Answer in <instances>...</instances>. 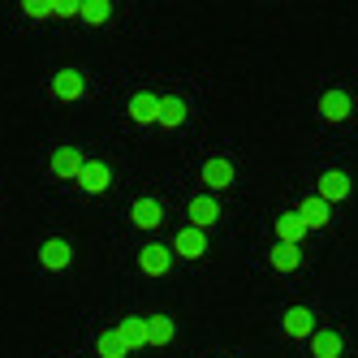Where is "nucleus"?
Segmentation results:
<instances>
[{
  "label": "nucleus",
  "mask_w": 358,
  "mask_h": 358,
  "mask_svg": "<svg viewBox=\"0 0 358 358\" xmlns=\"http://www.w3.org/2000/svg\"><path fill=\"white\" fill-rule=\"evenodd\" d=\"M350 194H354V182H350V177H345L341 169H324V173H320L315 199H324L328 208H332V203H341V199H350Z\"/></svg>",
  "instance_id": "f257e3e1"
},
{
  "label": "nucleus",
  "mask_w": 358,
  "mask_h": 358,
  "mask_svg": "<svg viewBox=\"0 0 358 358\" xmlns=\"http://www.w3.org/2000/svg\"><path fill=\"white\" fill-rule=\"evenodd\" d=\"M186 216H190V229H216L220 224V203L212 199V194H194L190 203H186Z\"/></svg>",
  "instance_id": "f03ea898"
},
{
  "label": "nucleus",
  "mask_w": 358,
  "mask_h": 358,
  "mask_svg": "<svg viewBox=\"0 0 358 358\" xmlns=\"http://www.w3.org/2000/svg\"><path fill=\"white\" fill-rule=\"evenodd\" d=\"M173 268V246H160V242H147L138 250V272L143 276H164Z\"/></svg>",
  "instance_id": "7ed1b4c3"
},
{
  "label": "nucleus",
  "mask_w": 358,
  "mask_h": 358,
  "mask_svg": "<svg viewBox=\"0 0 358 358\" xmlns=\"http://www.w3.org/2000/svg\"><path fill=\"white\" fill-rule=\"evenodd\" d=\"M52 95H57V99H65V104L83 99V95H87V78H83V69H57V73H52Z\"/></svg>",
  "instance_id": "20e7f679"
},
{
  "label": "nucleus",
  "mask_w": 358,
  "mask_h": 358,
  "mask_svg": "<svg viewBox=\"0 0 358 358\" xmlns=\"http://www.w3.org/2000/svg\"><path fill=\"white\" fill-rule=\"evenodd\" d=\"M39 264H43L48 272H65V268L73 264V246H69L65 238H43V246H39Z\"/></svg>",
  "instance_id": "39448f33"
},
{
  "label": "nucleus",
  "mask_w": 358,
  "mask_h": 358,
  "mask_svg": "<svg viewBox=\"0 0 358 358\" xmlns=\"http://www.w3.org/2000/svg\"><path fill=\"white\" fill-rule=\"evenodd\" d=\"M125 113H130V121H138V125H156V121H160V95L138 91V95H130Z\"/></svg>",
  "instance_id": "423d86ee"
},
{
  "label": "nucleus",
  "mask_w": 358,
  "mask_h": 358,
  "mask_svg": "<svg viewBox=\"0 0 358 358\" xmlns=\"http://www.w3.org/2000/svg\"><path fill=\"white\" fill-rule=\"evenodd\" d=\"M78 186H83L87 194H104V190L113 186V169H108L104 160H87L83 173H78Z\"/></svg>",
  "instance_id": "0eeeda50"
},
{
  "label": "nucleus",
  "mask_w": 358,
  "mask_h": 358,
  "mask_svg": "<svg viewBox=\"0 0 358 358\" xmlns=\"http://www.w3.org/2000/svg\"><path fill=\"white\" fill-rule=\"evenodd\" d=\"M280 324H285V337H294V341H311L315 337V315L306 311V306H289Z\"/></svg>",
  "instance_id": "6e6552de"
},
{
  "label": "nucleus",
  "mask_w": 358,
  "mask_h": 358,
  "mask_svg": "<svg viewBox=\"0 0 358 358\" xmlns=\"http://www.w3.org/2000/svg\"><path fill=\"white\" fill-rule=\"evenodd\" d=\"M234 164H229L224 156H212V160H203V186L208 190H229L234 186Z\"/></svg>",
  "instance_id": "1a4fd4ad"
},
{
  "label": "nucleus",
  "mask_w": 358,
  "mask_h": 358,
  "mask_svg": "<svg viewBox=\"0 0 358 358\" xmlns=\"http://www.w3.org/2000/svg\"><path fill=\"white\" fill-rule=\"evenodd\" d=\"M350 113H354L350 91H324V95H320V117H324V121L337 125V121H345Z\"/></svg>",
  "instance_id": "9d476101"
},
{
  "label": "nucleus",
  "mask_w": 358,
  "mask_h": 358,
  "mask_svg": "<svg viewBox=\"0 0 358 358\" xmlns=\"http://www.w3.org/2000/svg\"><path fill=\"white\" fill-rule=\"evenodd\" d=\"M203 250H208V234L203 229H182V234L173 238V255H182V259H203Z\"/></svg>",
  "instance_id": "9b49d317"
},
{
  "label": "nucleus",
  "mask_w": 358,
  "mask_h": 358,
  "mask_svg": "<svg viewBox=\"0 0 358 358\" xmlns=\"http://www.w3.org/2000/svg\"><path fill=\"white\" fill-rule=\"evenodd\" d=\"M83 151L78 147H57L52 151V173L57 177H65V182H78V173H83Z\"/></svg>",
  "instance_id": "f8f14e48"
},
{
  "label": "nucleus",
  "mask_w": 358,
  "mask_h": 358,
  "mask_svg": "<svg viewBox=\"0 0 358 358\" xmlns=\"http://www.w3.org/2000/svg\"><path fill=\"white\" fill-rule=\"evenodd\" d=\"M294 212H298V220L306 224V234H311V229H324V224L332 220V208H328V203H324V199H315V194H311V199H306V203H302V208H294Z\"/></svg>",
  "instance_id": "ddd939ff"
},
{
  "label": "nucleus",
  "mask_w": 358,
  "mask_h": 358,
  "mask_svg": "<svg viewBox=\"0 0 358 358\" xmlns=\"http://www.w3.org/2000/svg\"><path fill=\"white\" fill-rule=\"evenodd\" d=\"M130 220L138 224V229H160L164 224V208L156 199H138L134 208H130Z\"/></svg>",
  "instance_id": "4468645a"
},
{
  "label": "nucleus",
  "mask_w": 358,
  "mask_h": 358,
  "mask_svg": "<svg viewBox=\"0 0 358 358\" xmlns=\"http://www.w3.org/2000/svg\"><path fill=\"white\" fill-rule=\"evenodd\" d=\"M164 130H177V125H186V99H177V95H160V121Z\"/></svg>",
  "instance_id": "2eb2a0df"
},
{
  "label": "nucleus",
  "mask_w": 358,
  "mask_h": 358,
  "mask_svg": "<svg viewBox=\"0 0 358 358\" xmlns=\"http://www.w3.org/2000/svg\"><path fill=\"white\" fill-rule=\"evenodd\" d=\"M117 332L125 337V345H130V350H143V345H151V337H147V320H143V315L121 320V324H117Z\"/></svg>",
  "instance_id": "dca6fc26"
},
{
  "label": "nucleus",
  "mask_w": 358,
  "mask_h": 358,
  "mask_svg": "<svg viewBox=\"0 0 358 358\" xmlns=\"http://www.w3.org/2000/svg\"><path fill=\"white\" fill-rule=\"evenodd\" d=\"M311 354H315V358H341V332H332V328H315V337H311Z\"/></svg>",
  "instance_id": "f3484780"
},
{
  "label": "nucleus",
  "mask_w": 358,
  "mask_h": 358,
  "mask_svg": "<svg viewBox=\"0 0 358 358\" xmlns=\"http://www.w3.org/2000/svg\"><path fill=\"white\" fill-rule=\"evenodd\" d=\"M302 238H306V224L298 220V212L276 216V242H289V246H298Z\"/></svg>",
  "instance_id": "a211bd4d"
},
{
  "label": "nucleus",
  "mask_w": 358,
  "mask_h": 358,
  "mask_svg": "<svg viewBox=\"0 0 358 358\" xmlns=\"http://www.w3.org/2000/svg\"><path fill=\"white\" fill-rule=\"evenodd\" d=\"M95 354H99V358H125V354H130V345H125V337H121L117 328H108V332H99Z\"/></svg>",
  "instance_id": "6ab92c4d"
},
{
  "label": "nucleus",
  "mask_w": 358,
  "mask_h": 358,
  "mask_svg": "<svg viewBox=\"0 0 358 358\" xmlns=\"http://www.w3.org/2000/svg\"><path fill=\"white\" fill-rule=\"evenodd\" d=\"M268 259H272V268H276V272H294V268L302 264V250H298V246H289V242H276Z\"/></svg>",
  "instance_id": "aec40b11"
},
{
  "label": "nucleus",
  "mask_w": 358,
  "mask_h": 358,
  "mask_svg": "<svg viewBox=\"0 0 358 358\" xmlns=\"http://www.w3.org/2000/svg\"><path fill=\"white\" fill-rule=\"evenodd\" d=\"M147 337H151V345H173L177 328H173L169 315H147Z\"/></svg>",
  "instance_id": "412c9836"
},
{
  "label": "nucleus",
  "mask_w": 358,
  "mask_h": 358,
  "mask_svg": "<svg viewBox=\"0 0 358 358\" xmlns=\"http://www.w3.org/2000/svg\"><path fill=\"white\" fill-rule=\"evenodd\" d=\"M78 17L87 22V27H99V22H108V17H113V5H108V0H87Z\"/></svg>",
  "instance_id": "4be33fe9"
},
{
  "label": "nucleus",
  "mask_w": 358,
  "mask_h": 358,
  "mask_svg": "<svg viewBox=\"0 0 358 358\" xmlns=\"http://www.w3.org/2000/svg\"><path fill=\"white\" fill-rule=\"evenodd\" d=\"M22 13H27L31 22H43V17H57V0H27V5H22Z\"/></svg>",
  "instance_id": "5701e85b"
},
{
  "label": "nucleus",
  "mask_w": 358,
  "mask_h": 358,
  "mask_svg": "<svg viewBox=\"0 0 358 358\" xmlns=\"http://www.w3.org/2000/svg\"><path fill=\"white\" fill-rule=\"evenodd\" d=\"M78 13H83L78 0H57V17H78Z\"/></svg>",
  "instance_id": "b1692460"
}]
</instances>
